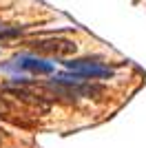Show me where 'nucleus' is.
I'll list each match as a JSON object with an SVG mask.
<instances>
[{
	"label": "nucleus",
	"instance_id": "nucleus-5",
	"mask_svg": "<svg viewBox=\"0 0 146 148\" xmlns=\"http://www.w3.org/2000/svg\"><path fill=\"white\" fill-rule=\"evenodd\" d=\"M0 31H2V25H0Z\"/></svg>",
	"mask_w": 146,
	"mask_h": 148
},
{
	"label": "nucleus",
	"instance_id": "nucleus-1",
	"mask_svg": "<svg viewBox=\"0 0 146 148\" xmlns=\"http://www.w3.org/2000/svg\"><path fill=\"white\" fill-rule=\"evenodd\" d=\"M0 111L11 115H44L49 111V102L24 88H0Z\"/></svg>",
	"mask_w": 146,
	"mask_h": 148
},
{
	"label": "nucleus",
	"instance_id": "nucleus-4",
	"mask_svg": "<svg viewBox=\"0 0 146 148\" xmlns=\"http://www.w3.org/2000/svg\"><path fill=\"white\" fill-rule=\"evenodd\" d=\"M18 66L24 69V71H31V73H38V75H49V73H53V71H55L51 62L40 60V58H20Z\"/></svg>",
	"mask_w": 146,
	"mask_h": 148
},
{
	"label": "nucleus",
	"instance_id": "nucleus-2",
	"mask_svg": "<svg viewBox=\"0 0 146 148\" xmlns=\"http://www.w3.org/2000/svg\"><path fill=\"white\" fill-rule=\"evenodd\" d=\"M64 66L73 73H78L80 77L84 80H106L113 75V69L104 62H97V60H86V58H75V60H67Z\"/></svg>",
	"mask_w": 146,
	"mask_h": 148
},
{
	"label": "nucleus",
	"instance_id": "nucleus-3",
	"mask_svg": "<svg viewBox=\"0 0 146 148\" xmlns=\"http://www.w3.org/2000/svg\"><path fill=\"white\" fill-rule=\"evenodd\" d=\"M31 51L42 53V56L51 58H69L75 53V42L67 40V38H47V40H38V42H29Z\"/></svg>",
	"mask_w": 146,
	"mask_h": 148
}]
</instances>
